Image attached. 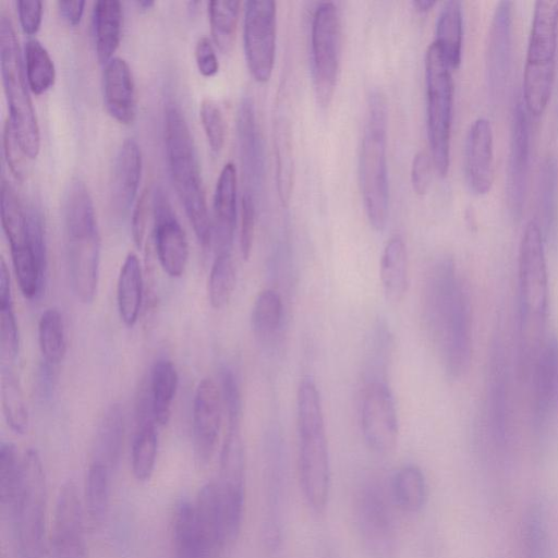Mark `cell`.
I'll list each match as a JSON object with an SVG mask.
<instances>
[{
	"instance_id": "cell-24",
	"label": "cell",
	"mask_w": 558,
	"mask_h": 558,
	"mask_svg": "<svg viewBox=\"0 0 558 558\" xmlns=\"http://www.w3.org/2000/svg\"><path fill=\"white\" fill-rule=\"evenodd\" d=\"M156 426L147 380H144L136 402V425L131 450L132 472L138 482H147L155 471L158 452Z\"/></svg>"
},
{
	"instance_id": "cell-25",
	"label": "cell",
	"mask_w": 558,
	"mask_h": 558,
	"mask_svg": "<svg viewBox=\"0 0 558 558\" xmlns=\"http://www.w3.org/2000/svg\"><path fill=\"white\" fill-rule=\"evenodd\" d=\"M533 420L543 428L558 405V340L544 342L535 361L533 375Z\"/></svg>"
},
{
	"instance_id": "cell-13",
	"label": "cell",
	"mask_w": 558,
	"mask_h": 558,
	"mask_svg": "<svg viewBox=\"0 0 558 558\" xmlns=\"http://www.w3.org/2000/svg\"><path fill=\"white\" fill-rule=\"evenodd\" d=\"M341 24L337 7L322 2L311 26V74L317 102L327 107L333 96L340 65Z\"/></svg>"
},
{
	"instance_id": "cell-12",
	"label": "cell",
	"mask_w": 558,
	"mask_h": 558,
	"mask_svg": "<svg viewBox=\"0 0 558 558\" xmlns=\"http://www.w3.org/2000/svg\"><path fill=\"white\" fill-rule=\"evenodd\" d=\"M264 512L262 542L271 554L280 550L287 529L289 510V474L282 439L271 434L266 446L264 471Z\"/></svg>"
},
{
	"instance_id": "cell-34",
	"label": "cell",
	"mask_w": 558,
	"mask_h": 558,
	"mask_svg": "<svg viewBox=\"0 0 558 558\" xmlns=\"http://www.w3.org/2000/svg\"><path fill=\"white\" fill-rule=\"evenodd\" d=\"M380 281L388 300L399 302L403 299L409 284V270L407 246L400 235L391 236L384 248Z\"/></svg>"
},
{
	"instance_id": "cell-35",
	"label": "cell",
	"mask_w": 558,
	"mask_h": 558,
	"mask_svg": "<svg viewBox=\"0 0 558 558\" xmlns=\"http://www.w3.org/2000/svg\"><path fill=\"white\" fill-rule=\"evenodd\" d=\"M274 148L278 196L281 204L288 206L294 184V158L292 128L284 116L278 117L274 123Z\"/></svg>"
},
{
	"instance_id": "cell-56",
	"label": "cell",
	"mask_w": 558,
	"mask_h": 558,
	"mask_svg": "<svg viewBox=\"0 0 558 558\" xmlns=\"http://www.w3.org/2000/svg\"><path fill=\"white\" fill-rule=\"evenodd\" d=\"M194 56L197 68L204 76H213L218 72V58L208 37L202 36L197 39Z\"/></svg>"
},
{
	"instance_id": "cell-50",
	"label": "cell",
	"mask_w": 558,
	"mask_h": 558,
	"mask_svg": "<svg viewBox=\"0 0 558 558\" xmlns=\"http://www.w3.org/2000/svg\"><path fill=\"white\" fill-rule=\"evenodd\" d=\"M199 117L210 149L218 154L222 149L226 140V123L222 111L216 101L204 98L199 105Z\"/></svg>"
},
{
	"instance_id": "cell-10",
	"label": "cell",
	"mask_w": 558,
	"mask_h": 558,
	"mask_svg": "<svg viewBox=\"0 0 558 558\" xmlns=\"http://www.w3.org/2000/svg\"><path fill=\"white\" fill-rule=\"evenodd\" d=\"M427 135L434 167L446 177L450 161L453 107L451 68L433 41L425 54Z\"/></svg>"
},
{
	"instance_id": "cell-58",
	"label": "cell",
	"mask_w": 558,
	"mask_h": 558,
	"mask_svg": "<svg viewBox=\"0 0 558 558\" xmlns=\"http://www.w3.org/2000/svg\"><path fill=\"white\" fill-rule=\"evenodd\" d=\"M85 1H58L61 16L71 25H77L84 12Z\"/></svg>"
},
{
	"instance_id": "cell-30",
	"label": "cell",
	"mask_w": 558,
	"mask_h": 558,
	"mask_svg": "<svg viewBox=\"0 0 558 558\" xmlns=\"http://www.w3.org/2000/svg\"><path fill=\"white\" fill-rule=\"evenodd\" d=\"M389 496L396 508L405 513L422 511L428 499V484L422 469L414 463L398 468L389 483Z\"/></svg>"
},
{
	"instance_id": "cell-43",
	"label": "cell",
	"mask_w": 558,
	"mask_h": 558,
	"mask_svg": "<svg viewBox=\"0 0 558 558\" xmlns=\"http://www.w3.org/2000/svg\"><path fill=\"white\" fill-rule=\"evenodd\" d=\"M1 402L8 426L15 434H25L29 422L28 410L20 380L10 367L2 369Z\"/></svg>"
},
{
	"instance_id": "cell-36",
	"label": "cell",
	"mask_w": 558,
	"mask_h": 558,
	"mask_svg": "<svg viewBox=\"0 0 558 558\" xmlns=\"http://www.w3.org/2000/svg\"><path fill=\"white\" fill-rule=\"evenodd\" d=\"M178 384V372L173 363L167 359L156 361L147 385L154 416L159 426L167 425L170 420Z\"/></svg>"
},
{
	"instance_id": "cell-26",
	"label": "cell",
	"mask_w": 558,
	"mask_h": 558,
	"mask_svg": "<svg viewBox=\"0 0 558 558\" xmlns=\"http://www.w3.org/2000/svg\"><path fill=\"white\" fill-rule=\"evenodd\" d=\"M236 169L232 162L223 166L218 177L213 204V241L216 254L231 253L236 228Z\"/></svg>"
},
{
	"instance_id": "cell-51",
	"label": "cell",
	"mask_w": 558,
	"mask_h": 558,
	"mask_svg": "<svg viewBox=\"0 0 558 558\" xmlns=\"http://www.w3.org/2000/svg\"><path fill=\"white\" fill-rule=\"evenodd\" d=\"M219 389L227 422H241L242 397L239 383L229 367H222L219 374Z\"/></svg>"
},
{
	"instance_id": "cell-41",
	"label": "cell",
	"mask_w": 558,
	"mask_h": 558,
	"mask_svg": "<svg viewBox=\"0 0 558 558\" xmlns=\"http://www.w3.org/2000/svg\"><path fill=\"white\" fill-rule=\"evenodd\" d=\"M0 344L2 359L13 361L19 354L20 336L11 292L10 274L1 258L0 267Z\"/></svg>"
},
{
	"instance_id": "cell-33",
	"label": "cell",
	"mask_w": 558,
	"mask_h": 558,
	"mask_svg": "<svg viewBox=\"0 0 558 558\" xmlns=\"http://www.w3.org/2000/svg\"><path fill=\"white\" fill-rule=\"evenodd\" d=\"M143 272L134 253L125 257L117 282V304L121 320L133 327L140 315L143 301Z\"/></svg>"
},
{
	"instance_id": "cell-38",
	"label": "cell",
	"mask_w": 558,
	"mask_h": 558,
	"mask_svg": "<svg viewBox=\"0 0 558 558\" xmlns=\"http://www.w3.org/2000/svg\"><path fill=\"white\" fill-rule=\"evenodd\" d=\"M112 472L101 463L90 461L85 480L84 508L93 529H99L108 514Z\"/></svg>"
},
{
	"instance_id": "cell-14",
	"label": "cell",
	"mask_w": 558,
	"mask_h": 558,
	"mask_svg": "<svg viewBox=\"0 0 558 558\" xmlns=\"http://www.w3.org/2000/svg\"><path fill=\"white\" fill-rule=\"evenodd\" d=\"M220 450L219 475L216 481L230 544L242 529L245 510L246 463L241 422H227Z\"/></svg>"
},
{
	"instance_id": "cell-7",
	"label": "cell",
	"mask_w": 558,
	"mask_h": 558,
	"mask_svg": "<svg viewBox=\"0 0 558 558\" xmlns=\"http://www.w3.org/2000/svg\"><path fill=\"white\" fill-rule=\"evenodd\" d=\"M558 38V0L534 4L523 72L522 101L526 111L541 116L550 99Z\"/></svg>"
},
{
	"instance_id": "cell-47",
	"label": "cell",
	"mask_w": 558,
	"mask_h": 558,
	"mask_svg": "<svg viewBox=\"0 0 558 558\" xmlns=\"http://www.w3.org/2000/svg\"><path fill=\"white\" fill-rule=\"evenodd\" d=\"M236 281L231 253L216 254L208 278V299L213 308H223L230 301Z\"/></svg>"
},
{
	"instance_id": "cell-6",
	"label": "cell",
	"mask_w": 558,
	"mask_h": 558,
	"mask_svg": "<svg viewBox=\"0 0 558 558\" xmlns=\"http://www.w3.org/2000/svg\"><path fill=\"white\" fill-rule=\"evenodd\" d=\"M387 101L380 90H373L367 102L359 178L369 225L381 231L388 219L389 184L387 170Z\"/></svg>"
},
{
	"instance_id": "cell-48",
	"label": "cell",
	"mask_w": 558,
	"mask_h": 558,
	"mask_svg": "<svg viewBox=\"0 0 558 558\" xmlns=\"http://www.w3.org/2000/svg\"><path fill=\"white\" fill-rule=\"evenodd\" d=\"M557 195L558 171L557 163L548 158L542 166L539 180V208L543 218V234L553 239L557 228Z\"/></svg>"
},
{
	"instance_id": "cell-28",
	"label": "cell",
	"mask_w": 558,
	"mask_h": 558,
	"mask_svg": "<svg viewBox=\"0 0 558 558\" xmlns=\"http://www.w3.org/2000/svg\"><path fill=\"white\" fill-rule=\"evenodd\" d=\"M142 168L143 158L138 144L133 138H126L117 153L111 181L110 202L117 215L124 216L133 204Z\"/></svg>"
},
{
	"instance_id": "cell-4",
	"label": "cell",
	"mask_w": 558,
	"mask_h": 558,
	"mask_svg": "<svg viewBox=\"0 0 558 558\" xmlns=\"http://www.w3.org/2000/svg\"><path fill=\"white\" fill-rule=\"evenodd\" d=\"M66 257L72 289L87 304L97 293L100 265V235L89 190L81 179H72L63 197Z\"/></svg>"
},
{
	"instance_id": "cell-9",
	"label": "cell",
	"mask_w": 558,
	"mask_h": 558,
	"mask_svg": "<svg viewBox=\"0 0 558 558\" xmlns=\"http://www.w3.org/2000/svg\"><path fill=\"white\" fill-rule=\"evenodd\" d=\"M0 64L10 122L26 157L34 159L40 149V132L29 96L19 40L11 19L0 15Z\"/></svg>"
},
{
	"instance_id": "cell-15",
	"label": "cell",
	"mask_w": 558,
	"mask_h": 558,
	"mask_svg": "<svg viewBox=\"0 0 558 558\" xmlns=\"http://www.w3.org/2000/svg\"><path fill=\"white\" fill-rule=\"evenodd\" d=\"M243 43L251 75L257 82H267L275 64L276 2L252 0L245 3Z\"/></svg>"
},
{
	"instance_id": "cell-29",
	"label": "cell",
	"mask_w": 558,
	"mask_h": 558,
	"mask_svg": "<svg viewBox=\"0 0 558 558\" xmlns=\"http://www.w3.org/2000/svg\"><path fill=\"white\" fill-rule=\"evenodd\" d=\"M92 24L95 50L100 63L112 59L121 40L123 12L118 0H98L94 3Z\"/></svg>"
},
{
	"instance_id": "cell-17",
	"label": "cell",
	"mask_w": 558,
	"mask_h": 558,
	"mask_svg": "<svg viewBox=\"0 0 558 558\" xmlns=\"http://www.w3.org/2000/svg\"><path fill=\"white\" fill-rule=\"evenodd\" d=\"M86 513L80 490L73 481L65 482L57 496L51 558H86Z\"/></svg>"
},
{
	"instance_id": "cell-22",
	"label": "cell",
	"mask_w": 558,
	"mask_h": 558,
	"mask_svg": "<svg viewBox=\"0 0 558 558\" xmlns=\"http://www.w3.org/2000/svg\"><path fill=\"white\" fill-rule=\"evenodd\" d=\"M464 174L474 194L490 191L495 179L494 134L490 121L484 117L474 120L466 133Z\"/></svg>"
},
{
	"instance_id": "cell-16",
	"label": "cell",
	"mask_w": 558,
	"mask_h": 558,
	"mask_svg": "<svg viewBox=\"0 0 558 558\" xmlns=\"http://www.w3.org/2000/svg\"><path fill=\"white\" fill-rule=\"evenodd\" d=\"M360 422L363 438L372 451L388 454L396 449L399 422L395 400L386 381L365 383Z\"/></svg>"
},
{
	"instance_id": "cell-37",
	"label": "cell",
	"mask_w": 558,
	"mask_h": 558,
	"mask_svg": "<svg viewBox=\"0 0 558 558\" xmlns=\"http://www.w3.org/2000/svg\"><path fill=\"white\" fill-rule=\"evenodd\" d=\"M463 39V17L460 1H446L438 14L436 39L445 60L451 70L461 63Z\"/></svg>"
},
{
	"instance_id": "cell-5",
	"label": "cell",
	"mask_w": 558,
	"mask_h": 558,
	"mask_svg": "<svg viewBox=\"0 0 558 558\" xmlns=\"http://www.w3.org/2000/svg\"><path fill=\"white\" fill-rule=\"evenodd\" d=\"M518 268L520 347L524 364L529 365L544 344L548 315L545 238L535 220H530L522 233Z\"/></svg>"
},
{
	"instance_id": "cell-19",
	"label": "cell",
	"mask_w": 558,
	"mask_h": 558,
	"mask_svg": "<svg viewBox=\"0 0 558 558\" xmlns=\"http://www.w3.org/2000/svg\"><path fill=\"white\" fill-rule=\"evenodd\" d=\"M222 411L219 385L209 377L203 378L196 387L192 412L193 451L201 466H205L215 453Z\"/></svg>"
},
{
	"instance_id": "cell-57",
	"label": "cell",
	"mask_w": 558,
	"mask_h": 558,
	"mask_svg": "<svg viewBox=\"0 0 558 558\" xmlns=\"http://www.w3.org/2000/svg\"><path fill=\"white\" fill-rule=\"evenodd\" d=\"M16 8L24 33L35 34L41 24L43 3L40 1L21 0L16 2Z\"/></svg>"
},
{
	"instance_id": "cell-40",
	"label": "cell",
	"mask_w": 558,
	"mask_h": 558,
	"mask_svg": "<svg viewBox=\"0 0 558 558\" xmlns=\"http://www.w3.org/2000/svg\"><path fill=\"white\" fill-rule=\"evenodd\" d=\"M38 343L44 367L54 372L66 353L64 322L58 308H47L40 315Z\"/></svg>"
},
{
	"instance_id": "cell-23",
	"label": "cell",
	"mask_w": 558,
	"mask_h": 558,
	"mask_svg": "<svg viewBox=\"0 0 558 558\" xmlns=\"http://www.w3.org/2000/svg\"><path fill=\"white\" fill-rule=\"evenodd\" d=\"M512 2L500 1L496 5L488 33L487 78L493 96H499L507 83L512 51Z\"/></svg>"
},
{
	"instance_id": "cell-44",
	"label": "cell",
	"mask_w": 558,
	"mask_h": 558,
	"mask_svg": "<svg viewBox=\"0 0 558 558\" xmlns=\"http://www.w3.org/2000/svg\"><path fill=\"white\" fill-rule=\"evenodd\" d=\"M522 548L524 558H549L547 518L541 502H533L524 515Z\"/></svg>"
},
{
	"instance_id": "cell-8",
	"label": "cell",
	"mask_w": 558,
	"mask_h": 558,
	"mask_svg": "<svg viewBox=\"0 0 558 558\" xmlns=\"http://www.w3.org/2000/svg\"><path fill=\"white\" fill-rule=\"evenodd\" d=\"M47 481L36 449L22 457L21 484L10 510L17 558H43L46 536Z\"/></svg>"
},
{
	"instance_id": "cell-11",
	"label": "cell",
	"mask_w": 558,
	"mask_h": 558,
	"mask_svg": "<svg viewBox=\"0 0 558 558\" xmlns=\"http://www.w3.org/2000/svg\"><path fill=\"white\" fill-rule=\"evenodd\" d=\"M389 493L375 480H367L355 496V523L366 558H398L400 536Z\"/></svg>"
},
{
	"instance_id": "cell-39",
	"label": "cell",
	"mask_w": 558,
	"mask_h": 558,
	"mask_svg": "<svg viewBox=\"0 0 558 558\" xmlns=\"http://www.w3.org/2000/svg\"><path fill=\"white\" fill-rule=\"evenodd\" d=\"M504 357L500 348L492 356L489 373V417L496 444L502 446L507 438V387Z\"/></svg>"
},
{
	"instance_id": "cell-52",
	"label": "cell",
	"mask_w": 558,
	"mask_h": 558,
	"mask_svg": "<svg viewBox=\"0 0 558 558\" xmlns=\"http://www.w3.org/2000/svg\"><path fill=\"white\" fill-rule=\"evenodd\" d=\"M256 201L243 193L241 197L240 250L242 257L248 259L255 233Z\"/></svg>"
},
{
	"instance_id": "cell-59",
	"label": "cell",
	"mask_w": 558,
	"mask_h": 558,
	"mask_svg": "<svg viewBox=\"0 0 558 558\" xmlns=\"http://www.w3.org/2000/svg\"><path fill=\"white\" fill-rule=\"evenodd\" d=\"M412 4L417 11L427 12L436 4V2L434 0H415Z\"/></svg>"
},
{
	"instance_id": "cell-18",
	"label": "cell",
	"mask_w": 558,
	"mask_h": 558,
	"mask_svg": "<svg viewBox=\"0 0 558 558\" xmlns=\"http://www.w3.org/2000/svg\"><path fill=\"white\" fill-rule=\"evenodd\" d=\"M154 242L161 268L172 278L181 277L189 260V242L163 189L151 195Z\"/></svg>"
},
{
	"instance_id": "cell-60",
	"label": "cell",
	"mask_w": 558,
	"mask_h": 558,
	"mask_svg": "<svg viewBox=\"0 0 558 558\" xmlns=\"http://www.w3.org/2000/svg\"><path fill=\"white\" fill-rule=\"evenodd\" d=\"M136 4L141 9L146 10V9H149V8H151L154 5V1L153 0H137Z\"/></svg>"
},
{
	"instance_id": "cell-1",
	"label": "cell",
	"mask_w": 558,
	"mask_h": 558,
	"mask_svg": "<svg viewBox=\"0 0 558 558\" xmlns=\"http://www.w3.org/2000/svg\"><path fill=\"white\" fill-rule=\"evenodd\" d=\"M426 330L447 376L462 377L472 356L471 307L452 258L436 262L426 278L423 296Z\"/></svg>"
},
{
	"instance_id": "cell-46",
	"label": "cell",
	"mask_w": 558,
	"mask_h": 558,
	"mask_svg": "<svg viewBox=\"0 0 558 558\" xmlns=\"http://www.w3.org/2000/svg\"><path fill=\"white\" fill-rule=\"evenodd\" d=\"M283 319V304L280 294L272 289L263 290L256 298L251 315L254 333L266 339L274 336Z\"/></svg>"
},
{
	"instance_id": "cell-2",
	"label": "cell",
	"mask_w": 558,
	"mask_h": 558,
	"mask_svg": "<svg viewBox=\"0 0 558 558\" xmlns=\"http://www.w3.org/2000/svg\"><path fill=\"white\" fill-rule=\"evenodd\" d=\"M298 471L305 504L323 514L331 492V465L324 412L315 383L305 378L298 390Z\"/></svg>"
},
{
	"instance_id": "cell-49",
	"label": "cell",
	"mask_w": 558,
	"mask_h": 558,
	"mask_svg": "<svg viewBox=\"0 0 558 558\" xmlns=\"http://www.w3.org/2000/svg\"><path fill=\"white\" fill-rule=\"evenodd\" d=\"M22 476V458L15 446L2 441L0 446V504L2 511L10 513L15 500Z\"/></svg>"
},
{
	"instance_id": "cell-32",
	"label": "cell",
	"mask_w": 558,
	"mask_h": 558,
	"mask_svg": "<svg viewBox=\"0 0 558 558\" xmlns=\"http://www.w3.org/2000/svg\"><path fill=\"white\" fill-rule=\"evenodd\" d=\"M171 539L174 558H207L199 534L194 501L181 498L173 510Z\"/></svg>"
},
{
	"instance_id": "cell-55",
	"label": "cell",
	"mask_w": 558,
	"mask_h": 558,
	"mask_svg": "<svg viewBox=\"0 0 558 558\" xmlns=\"http://www.w3.org/2000/svg\"><path fill=\"white\" fill-rule=\"evenodd\" d=\"M432 160L425 151L417 153L412 161L411 182L416 194H425L430 185Z\"/></svg>"
},
{
	"instance_id": "cell-31",
	"label": "cell",
	"mask_w": 558,
	"mask_h": 558,
	"mask_svg": "<svg viewBox=\"0 0 558 558\" xmlns=\"http://www.w3.org/2000/svg\"><path fill=\"white\" fill-rule=\"evenodd\" d=\"M123 439V410L114 403L106 410L97 427L90 461L101 463L113 473L121 459Z\"/></svg>"
},
{
	"instance_id": "cell-45",
	"label": "cell",
	"mask_w": 558,
	"mask_h": 558,
	"mask_svg": "<svg viewBox=\"0 0 558 558\" xmlns=\"http://www.w3.org/2000/svg\"><path fill=\"white\" fill-rule=\"evenodd\" d=\"M239 11V1L213 0L208 2L211 36L217 47L225 53L232 50Z\"/></svg>"
},
{
	"instance_id": "cell-27",
	"label": "cell",
	"mask_w": 558,
	"mask_h": 558,
	"mask_svg": "<svg viewBox=\"0 0 558 558\" xmlns=\"http://www.w3.org/2000/svg\"><path fill=\"white\" fill-rule=\"evenodd\" d=\"M104 102L109 114L122 124H130L136 116V92L128 62L113 57L102 71Z\"/></svg>"
},
{
	"instance_id": "cell-42",
	"label": "cell",
	"mask_w": 558,
	"mask_h": 558,
	"mask_svg": "<svg viewBox=\"0 0 558 558\" xmlns=\"http://www.w3.org/2000/svg\"><path fill=\"white\" fill-rule=\"evenodd\" d=\"M25 74L29 89L40 95L54 83V63L43 44L36 38H29L24 45Z\"/></svg>"
},
{
	"instance_id": "cell-20",
	"label": "cell",
	"mask_w": 558,
	"mask_h": 558,
	"mask_svg": "<svg viewBox=\"0 0 558 558\" xmlns=\"http://www.w3.org/2000/svg\"><path fill=\"white\" fill-rule=\"evenodd\" d=\"M530 159V131L526 109L522 99L513 108L506 193L509 209L519 218L523 211L527 187Z\"/></svg>"
},
{
	"instance_id": "cell-54",
	"label": "cell",
	"mask_w": 558,
	"mask_h": 558,
	"mask_svg": "<svg viewBox=\"0 0 558 558\" xmlns=\"http://www.w3.org/2000/svg\"><path fill=\"white\" fill-rule=\"evenodd\" d=\"M149 206H150V193H149V189L146 187L141 193L138 199L136 201L134 209H133V214H132L131 232H132L133 241L137 247H142L144 239H145Z\"/></svg>"
},
{
	"instance_id": "cell-3",
	"label": "cell",
	"mask_w": 558,
	"mask_h": 558,
	"mask_svg": "<svg viewBox=\"0 0 558 558\" xmlns=\"http://www.w3.org/2000/svg\"><path fill=\"white\" fill-rule=\"evenodd\" d=\"M163 122L166 158L173 187L198 242L206 248L213 241L211 220L194 141L177 102H167Z\"/></svg>"
},
{
	"instance_id": "cell-21",
	"label": "cell",
	"mask_w": 558,
	"mask_h": 558,
	"mask_svg": "<svg viewBox=\"0 0 558 558\" xmlns=\"http://www.w3.org/2000/svg\"><path fill=\"white\" fill-rule=\"evenodd\" d=\"M236 130L243 193L256 201L263 186L265 163L254 102L248 96L243 97L239 105Z\"/></svg>"
},
{
	"instance_id": "cell-53",
	"label": "cell",
	"mask_w": 558,
	"mask_h": 558,
	"mask_svg": "<svg viewBox=\"0 0 558 558\" xmlns=\"http://www.w3.org/2000/svg\"><path fill=\"white\" fill-rule=\"evenodd\" d=\"M3 151L12 174L20 181L24 178V159L26 157L17 140L14 129L8 119L3 124Z\"/></svg>"
}]
</instances>
